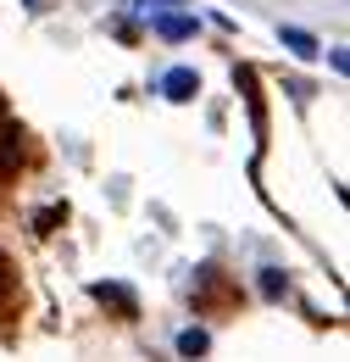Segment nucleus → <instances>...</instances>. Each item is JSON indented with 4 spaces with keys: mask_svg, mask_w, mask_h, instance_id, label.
I'll return each mask as SVG.
<instances>
[{
    "mask_svg": "<svg viewBox=\"0 0 350 362\" xmlns=\"http://www.w3.org/2000/svg\"><path fill=\"white\" fill-rule=\"evenodd\" d=\"M28 6H40V0H28Z\"/></svg>",
    "mask_w": 350,
    "mask_h": 362,
    "instance_id": "obj_6",
    "label": "nucleus"
},
{
    "mask_svg": "<svg viewBox=\"0 0 350 362\" xmlns=\"http://www.w3.org/2000/svg\"><path fill=\"white\" fill-rule=\"evenodd\" d=\"M162 90H167V100H195L200 78H195V67H173V73L162 78Z\"/></svg>",
    "mask_w": 350,
    "mask_h": 362,
    "instance_id": "obj_1",
    "label": "nucleus"
},
{
    "mask_svg": "<svg viewBox=\"0 0 350 362\" xmlns=\"http://www.w3.org/2000/svg\"><path fill=\"white\" fill-rule=\"evenodd\" d=\"M284 45L295 50V56H317V40H311L306 28H284Z\"/></svg>",
    "mask_w": 350,
    "mask_h": 362,
    "instance_id": "obj_3",
    "label": "nucleus"
},
{
    "mask_svg": "<svg viewBox=\"0 0 350 362\" xmlns=\"http://www.w3.org/2000/svg\"><path fill=\"white\" fill-rule=\"evenodd\" d=\"M156 34L162 40H189L195 34V17L189 11H167V17H156Z\"/></svg>",
    "mask_w": 350,
    "mask_h": 362,
    "instance_id": "obj_2",
    "label": "nucleus"
},
{
    "mask_svg": "<svg viewBox=\"0 0 350 362\" xmlns=\"http://www.w3.org/2000/svg\"><path fill=\"white\" fill-rule=\"evenodd\" d=\"M206 346H212V340H206L200 329H183V334H178V351H183V357H200Z\"/></svg>",
    "mask_w": 350,
    "mask_h": 362,
    "instance_id": "obj_4",
    "label": "nucleus"
},
{
    "mask_svg": "<svg viewBox=\"0 0 350 362\" xmlns=\"http://www.w3.org/2000/svg\"><path fill=\"white\" fill-rule=\"evenodd\" d=\"M139 17H150V11H162V6H178V0H128Z\"/></svg>",
    "mask_w": 350,
    "mask_h": 362,
    "instance_id": "obj_5",
    "label": "nucleus"
}]
</instances>
